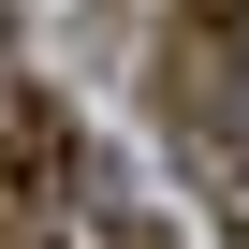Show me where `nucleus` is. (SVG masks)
<instances>
[{"instance_id": "obj_1", "label": "nucleus", "mask_w": 249, "mask_h": 249, "mask_svg": "<svg viewBox=\"0 0 249 249\" xmlns=\"http://www.w3.org/2000/svg\"><path fill=\"white\" fill-rule=\"evenodd\" d=\"M147 88H161V147L191 161V191H205L220 220H249V30H220V15H176Z\"/></svg>"}, {"instance_id": "obj_2", "label": "nucleus", "mask_w": 249, "mask_h": 249, "mask_svg": "<svg viewBox=\"0 0 249 249\" xmlns=\"http://www.w3.org/2000/svg\"><path fill=\"white\" fill-rule=\"evenodd\" d=\"M103 147H88V117L30 73H0V234H30V249H88L103 220Z\"/></svg>"}, {"instance_id": "obj_3", "label": "nucleus", "mask_w": 249, "mask_h": 249, "mask_svg": "<svg viewBox=\"0 0 249 249\" xmlns=\"http://www.w3.org/2000/svg\"><path fill=\"white\" fill-rule=\"evenodd\" d=\"M88 249H176V220H132V205H103V220H88Z\"/></svg>"}, {"instance_id": "obj_4", "label": "nucleus", "mask_w": 249, "mask_h": 249, "mask_svg": "<svg viewBox=\"0 0 249 249\" xmlns=\"http://www.w3.org/2000/svg\"><path fill=\"white\" fill-rule=\"evenodd\" d=\"M191 15H220V30H249V0H191Z\"/></svg>"}, {"instance_id": "obj_5", "label": "nucleus", "mask_w": 249, "mask_h": 249, "mask_svg": "<svg viewBox=\"0 0 249 249\" xmlns=\"http://www.w3.org/2000/svg\"><path fill=\"white\" fill-rule=\"evenodd\" d=\"M0 249H30V234H0Z\"/></svg>"}]
</instances>
